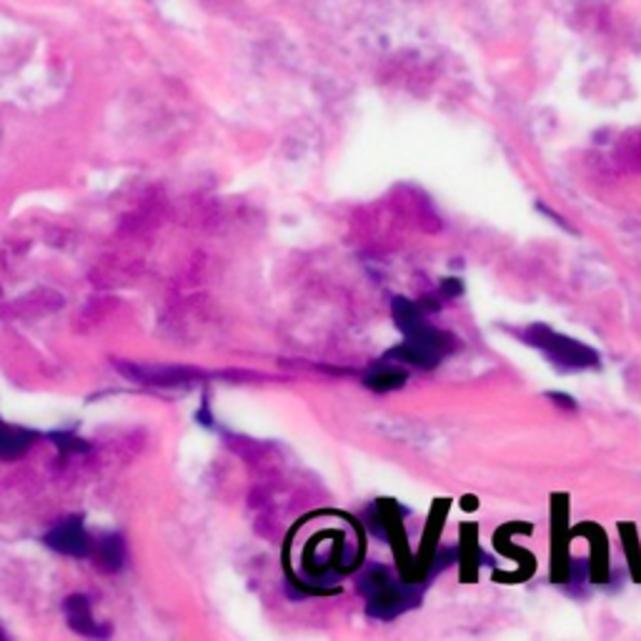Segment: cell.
Returning a JSON list of instances; mask_svg holds the SVG:
<instances>
[{
	"instance_id": "cell-1",
	"label": "cell",
	"mask_w": 641,
	"mask_h": 641,
	"mask_svg": "<svg viewBox=\"0 0 641 641\" xmlns=\"http://www.w3.org/2000/svg\"><path fill=\"white\" fill-rule=\"evenodd\" d=\"M393 318H397V326L404 331L406 341L393 349L386 359L401 361V364H414L418 368H433L451 351V336L426 324L416 303L397 299L393 301Z\"/></svg>"
},
{
	"instance_id": "cell-2",
	"label": "cell",
	"mask_w": 641,
	"mask_h": 641,
	"mask_svg": "<svg viewBox=\"0 0 641 641\" xmlns=\"http://www.w3.org/2000/svg\"><path fill=\"white\" fill-rule=\"evenodd\" d=\"M359 591L366 599V614L381 621L397 619L399 614L416 606L418 599H422V589L397 581L391 577V571L379 564L368 566V569L361 574Z\"/></svg>"
},
{
	"instance_id": "cell-3",
	"label": "cell",
	"mask_w": 641,
	"mask_h": 641,
	"mask_svg": "<svg viewBox=\"0 0 641 641\" xmlns=\"http://www.w3.org/2000/svg\"><path fill=\"white\" fill-rule=\"evenodd\" d=\"M524 339L526 343H531L533 349L544 353L558 372H587V368L599 366V353L594 349L583 347L581 341L556 334L552 328L541 324L526 328Z\"/></svg>"
},
{
	"instance_id": "cell-4",
	"label": "cell",
	"mask_w": 641,
	"mask_h": 641,
	"mask_svg": "<svg viewBox=\"0 0 641 641\" xmlns=\"http://www.w3.org/2000/svg\"><path fill=\"white\" fill-rule=\"evenodd\" d=\"M46 544L55 549V552L68 554V556H88L90 554V537L78 519L65 521L46 537Z\"/></svg>"
},
{
	"instance_id": "cell-5",
	"label": "cell",
	"mask_w": 641,
	"mask_h": 641,
	"mask_svg": "<svg viewBox=\"0 0 641 641\" xmlns=\"http://www.w3.org/2000/svg\"><path fill=\"white\" fill-rule=\"evenodd\" d=\"M33 439H36V433H30L26 429H15V426L0 422V458H3V462H13V458L23 456L30 449Z\"/></svg>"
},
{
	"instance_id": "cell-6",
	"label": "cell",
	"mask_w": 641,
	"mask_h": 641,
	"mask_svg": "<svg viewBox=\"0 0 641 641\" xmlns=\"http://www.w3.org/2000/svg\"><path fill=\"white\" fill-rule=\"evenodd\" d=\"M65 616H68L71 627L80 631V634L86 637H101L105 631L101 627H96L93 621V614H90V606L84 596H73L68 599V604H65Z\"/></svg>"
},
{
	"instance_id": "cell-7",
	"label": "cell",
	"mask_w": 641,
	"mask_h": 641,
	"mask_svg": "<svg viewBox=\"0 0 641 641\" xmlns=\"http://www.w3.org/2000/svg\"><path fill=\"white\" fill-rule=\"evenodd\" d=\"M364 384L368 389L374 391H393V389H401V386L406 384V374L401 372L397 366H389V364H381L376 366L372 374L366 376Z\"/></svg>"
},
{
	"instance_id": "cell-8",
	"label": "cell",
	"mask_w": 641,
	"mask_h": 641,
	"mask_svg": "<svg viewBox=\"0 0 641 641\" xmlns=\"http://www.w3.org/2000/svg\"><path fill=\"white\" fill-rule=\"evenodd\" d=\"M123 564V544L121 539H105L101 541V549H98V566L105 571H116Z\"/></svg>"
},
{
	"instance_id": "cell-9",
	"label": "cell",
	"mask_w": 641,
	"mask_h": 641,
	"mask_svg": "<svg viewBox=\"0 0 641 641\" xmlns=\"http://www.w3.org/2000/svg\"><path fill=\"white\" fill-rule=\"evenodd\" d=\"M443 291L451 293V296H458L462 293V284H458L456 278H447V281H443Z\"/></svg>"
}]
</instances>
